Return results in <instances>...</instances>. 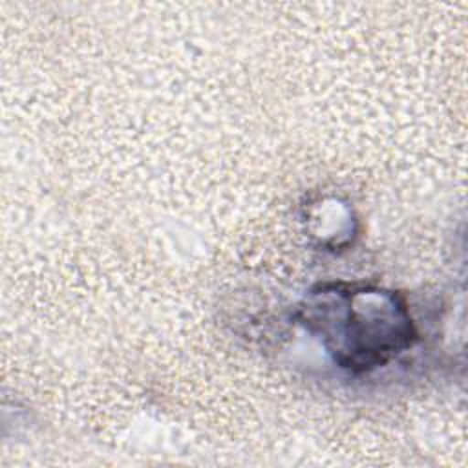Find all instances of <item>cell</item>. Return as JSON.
<instances>
[{
	"mask_svg": "<svg viewBox=\"0 0 468 468\" xmlns=\"http://www.w3.org/2000/svg\"><path fill=\"white\" fill-rule=\"evenodd\" d=\"M313 296L316 302L307 307L305 324L349 371L384 366L417 338L404 302L393 292L333 283Z\"/></svg>",
	"mask_w": 468,
	"mask_h": 468,
	"instance_id": "cell-1",
	"label": "cell"
}]
</instances>
